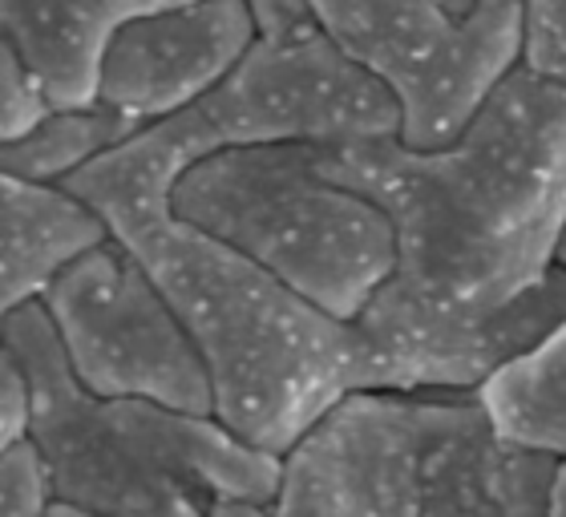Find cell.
<instances>
[{"mask_svg": "<svg viewBox=\"0 0 566 517\" xmlns=\"http://www.w3.org/2000/svg\"><path fill=\"white\" fill-rule=\"evenodd\" d=\"M211 517H268V509H260V506H214Z\"/></svg>", "mask_w": 566, "mask_h": 517, "instance_id": "21", "label": "cell"}, {"mask_svg": "<svg viewBox=\"0 0 566 517\" xmlns=\"http://www.w3.org/2000/svg\"><path fill=\"white\" fill-rule=\"evenodd\" d=\"M187 0H0V36L49 109L94 106L97 61L122 24Z\"/></svg>", "mask_w": 566, "mask_h": 517, "instance_id": "11", "label": "cell"}, {"mask_svg": "<svg viewBox=\"0 0 566 517\" xmlns=\"http://www.w3.org/2000/svg\"><path fill=\"white\" fill-rule=\"evenodd\" d=\"M470 4H473V0H441V9L453 12V17H465V12H470Z\"/></svg>", "mask_w": 566, "mask_h": 517, "instance_id": "22", "label": "cell"}, {"mask_svg": "<svg viewBox=\"0 0 566 517\" xmlns=\"http://www.w3.org/2000/svg\"><path fill=\"white\" fill-rule=\"evenodd\" d=\"M49 517H94V514H82V509H70V506H49Z\"/></svg>", "mask_w": 566, "mask_h": 517, "instance_id": "23", "label": "cell"}, {"mask_svg": "<svg viewBox=\"0 0 566 517\" xmlns=\"http://www.w3.org/2000/svg\"><path fill=\"white\" fill-rule=\"evenodd\" d=\"M518 65L566 89V0H522Z\"/></svg>", "mask_w": 566, "mask_h": 517, "instance_id": "15", "label": "cell"}, {"mask_svg": "<svg viewBox=\"0 0 566 517\" xmlns=\"http://www.w3.org/2000/svg\"><path fill=\"white\" fill-rule=\"evenodd\" d=\"M61 190L102 219L163 292L190 336L211 388V416L268 457L368 392V360L353 324L324 316L268 271L170 214L175 175L130 134L73 170Z\"/></svg>", "mask_w": 566, "mask_h": 517, "instance_id": "2", "label": "cell"}, {"mask_svg": "<svg viewBox=\"0 0 566 517\" xmlns=\"http://www.w3.org/2000/svg\"><path fill=\"white\" fill-rule=\"evenodd\" d=\"M29 441V380L0 344V461Z\"/></svg>", "mask_w": 566, "mask_h": 517, "instance_id": "18", "label": "cell"}, {"mask_svg": "<svg viewBox=\"0 0 566 517\" xmlns=\"http://www.w3.org/2000/svg\"><path fill=\"white\" fill-rule=\"evenodd\" d=\"M49 485L41 461L24 441L0 461V517H49Z\"/></svg>", "mask_w": 566, "mask_h": 517, "instance_id": "17", "label": "cell"}, {"mask_svg": "<svg viewBox=\"0 0 566 517\" xmlns=\"http://www.w3.org/2000/svg\"><path fill=\"white\" fill-rule=\"evenodd\" d=\"M478 409L494 433L538 457H566V319L531 352L497 368L478 392Z\"/></svg>", "mask_w": 566, "mask_h": 517, "instance_id": "13", "label": "cell"}, {"mask_svg": "<svg viewBox=\"0 0 566 517\" xmlns=\"http://www.w3.org/2000/svg\"><path fill=\"white\" fill-rule=\"evenodd\" d=\"M49 106L21 57L12 53V45L0 36V141L21 138L36 122L45 118Z\"/></svg>", "mask_w": 566, "mask_h": 517, "instance_id": "16", "label": "cell"}, {"mask_svg": "<svg viewBox=\"0 0 566 517\" xmlns=\"http://www.w3.org/2000/svg\"><path fill=\"white\" fill-rule=\"evenodd\" d=\"M546 517H566V457L555 461V477H551V497H546Z\"/></svg>", "mask_w": 566, "mask_h": 517, "instance_id": "20", "label": "cell"}, {"mask_svg": "<svg viewBox=\"0 0 566 517\" xmlns=\"http://www.w3.org/2000/svg\"><path fill=\"white\" fill-rule=\"evenodd\" d=\"M319 33L373 73L397 102L409 150L458 138L485 94L518 65L522 4L473 0L465 17L441 0H307Z\"/></svg>", "mask_w": 566, "mask_h": 517, "instance_id": "6", "label": "cell"}, {"mask_svg": "<svg viewBox=\"0 0 566 517\" xmlns=\"http://www.w3.org/2000/svg\"><path fill=\"white\" fill-rule=\"evenodd\" d=\"M142 126L109 114V109H49L21 138L0 141V178L61 187L73 170L94 162L97 154L114 150L118 141L138 134Z\"/></svg>", "mask_w": 566, "mask_h": 517, "instance_id": "14", "label": "cell"}, {"mask_svg": "<svg viewBox=\"0 0 566 517\" xmlns=\"http://www.w3.org/2000/svg\"><path fill=\"white\" fill-rule=\"evenodd\" d=\"M45 312L61 360L94 400H142L211 416V388L178 316L118 239H102L49 283Z\"/></svg>", "mask_w": 566, "mask_h": 517, "instance_id": "8", "label": "cell"}, {"mask_svg": "<svg viewBox=\"0 0 566 517\" xmlns=\"http://www.w3.org/2000/svg\"><path fill=\"white\" fill-rule=\"evenodd\" d=\"M109 231L70 190L0 178V331Z\"/></svg>", "mask_w": 566, "mask_h": 517, "instance_id": "12", "label": "cell"}, {"mask_svg": "<svg viewBox=\"0 0 566 517\" xmlns=\"http://www.w3.org/2000/svg\"><path fill=\"white\" fill-rule=\"evenodd\" d=\"M0 344L29 380V449L53 506L94 517H211V506L170 465V409L82 392L36 304L4 319Z\"/></svg>", "mask_w": 566, "mask_h": 517, "instance_id": "5", "label": "cell"}, {"mask_svg": "<svg viewBox=\"0 0 566 517\" xmlns=\"http://www.w3.org/2000/svg\"><path fill=\"white\" fill-rule=\"evenodd\" d=\"M558 267H566V231H563V243H558V258H555Z\"/></svg>", "mask_w": 566, "mask_h": 517, "instance_id": "24", "label": "cell"}, {"mask_svg": "<svg viewBox=\"0 0 566 517\" xmlns=\"http://www.w3.org/2000/svg\"><path fill=\"white\" fill-rule=\"evenodd\" d=\"M566 319V267H551L494 312H453L413 299L392 279L353 319L368 360V392L473 397L497 368L531 352Z\"/></svg>", "mask_w": 566, "mask_h": 517, "instance_id": "9", "label": "cell"}, {"mask_svg": "<svg viewBox=\"0 0 566 517\" xmlns=\"http://www.w3.org/2000/svg\"><path fill=\"white\" fill-rule=\"evenodd\" d=\"M182 170L239 146H344L397 138L401 114L385 85L324 33L251 41L235 70L190 109L154 122Z\"/></svg>", "mask_w": 566, "mask_h": 517, "instance_id": "7", "label": "cell"}, {"mask_svg": "<svg viewBox=\"0 0 566 517\" xmlns=\"http://www.w3.org/2000/svg\"><path fill=\"white\" fill-rule=\"evenodd\" d=\"M551 477L473 397L353 392L280 457L268 517H546Z\"/></svg>", "mask_w": 566, "mask_h": 517, "instance_id": "3", "label": "cell"}, {"mask_svg": "<svg viewBox=\"0 0 566 517\" xmlns=\"http://www.w3.org/2000/svg\"><path fill=\"white\" fill-rule=\"evenodd\" d=\"M316 162L389 219V279L413 299L494 312L555 267L566 231V89L522 65L441 150L373 138L316 146Z\"/></svg>", "mask_w": 566, "mask_h": 517, "instance_id": "1", "label": "cell"}, {"mask_svg": "<svg viewBox=\"0 0 566 517\" xmlns=\"http://www.w3.org/2000/svg\"><path fill=\"white\" fill-rule=\"evenodd\" d=\"M251 41L248 0H187L146 12L102 49L94 106L134 126L175 118L235 70Z\"/></svg>", "mask_w": 566, "mask_h": 517, "instance_id": "10", "label": "cell"}, {"mask_svg": "<svg viewBox=\"0 0 566 517\" xmlns=\"http://www.w3.org/2000/svg\"><path fill=\"white\" fill-rule=\"evenodd\" d=\"M170 214L340 324H353L397 267L389 219L332 182L316 146L207 154L178 175Z\"/></svg>", "mask_w": 566, "mask_h": 517, "instance_id": "4", "label": "cell"}, {"mask_svg": "<svg viewBox=\"0 0 566 517\" xmlns=\"http://www.w3.org/2000/svg\"><path fill=\"white\" fill-rule=\"evenodd\" d=\"M248 12L260 41H287V36L319 33L307 0H248Z\"/></svg>", "mask_w": 566, "mask_h": 517, "instance_id": "19", "label": "cell"}]
</instances>
